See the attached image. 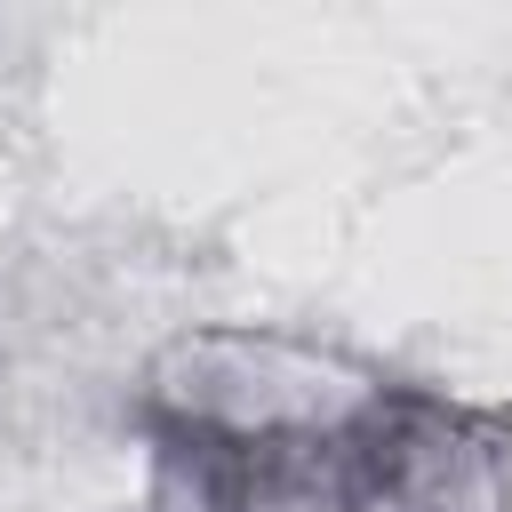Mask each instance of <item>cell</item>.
I'll list each match as a JSON object with an SVG mask.
<instances>
[{
	"label": "cell",
	"mask_w": 512,
	"mask_h": 512,
	"mask_svg": "<svg viewBox=\"0 0 512 512\" xmlns=\"http://www.w3.org/2000/svg\"><path fill=\"white\" fill-rule=\"evenodd\" d=\"M160 512H496L504 424L288 344H184L152 384Z\"/></svg>",
	"instance_id": "1"
}]
</instances>
